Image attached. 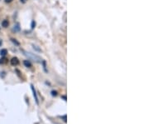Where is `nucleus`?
<instances>
[{
	"label": "nucleus",
	"mask_w": 149,
	"mask_h": 124,
	"mask_svg": "<svg viewBox=\"0 0 149 124\" xmlns=\"http://www.w3.org/2000/svg\"><path fill=\"white\" fill-rule=\"evenodd\" d=\"M2 25H3V27H7L8 26V21H7V20H3V23H2Z\"/></svg>",
	"instance_id": "obj_3"
},
{
	"label": "nucleus",
	"mask_w": 149,
	"mask_h": 124,
	"mask_svg": "<svg viewBox=\"0 0 149 124\" xmlns=\"http://www.w3.org/2000/svg\"><path fill=\"white\" fill-rule=\"evenodd\" d=\"M24 64L26 65L27 68H31V67H32V64H31V63H30L29 61H27V60L24 61Z\"/></svg>",
	"instance_id": "obj_4"
},
{
	"label": "nucleus",
	"mask_w": 149,
	"mask_h": 124,
	"mask_svg": "<svg viewBox=\"0 0 149 124\" xmlns=\"http://www.w3.org/2000/svg\"><path fill=\"white\" fill-rule=\"evenodd\" d=\"M0 54H1V55L4 56V55H6V54H7V50H6V49H3V50H1Z\"/></svg>",
	"instance_id": "obj_5"
},
{
	"label": "nucleus",
	"mask_w": 149,
	"mask_h": 124,
	"mask_svg": "<svg viewBox=\"0 0 149 124\" xmlns=\"http://www.w3.org/2000/svg\"><path fill=\"white\" fill-rule=\"evenodd\" d=\"M35 25H36V23H35V22L32 21V28H34V27H35Z\"/></svg>",
	"instance_id": "obj_6"
},
{
	"label": "nucleus",
	"mask_w": 149,
	"mask_h": 124,
	"mask_svg": "<svg viewBox=\"0 0 149 124\" xmlns=\"http://www.w3.org/2000/svg\"><path fill=\"white\" fill-rule=\"evenodd\" d=\"M31 87H32V92H33V96H34V97H35V100H36L37 103L38 104V97H37V92H36V90L34 89V87L32 86V85H31Z\"/></svg>",
	"instance_id": "obj_1"
},
{
	"label": "nucleus",
	"mask_w": 149,
	"mask_h": 124,
	"mask_svg": "<svg viewBox=\"0 0 149 124\" xmlns=\"http://www.w3.org/2000/svg\"><path fill=\"white\" fill-rule=\"evenodd\" d=\"M19 63V61H18V59L17 58H12V60H11V64L12 65H17Z\"/></svg>",
	"instance_id": "obj_2"
},
{
	"label": "nucleus",
	"mask_w": 149,
	"mask_h": 124,
	"mask_svg": "<svg viewBox=\"0 0 149 124\" xmlns=\"http://www.w3.org/2000/svg\"><path fill=\"white\" fill-rule=\"evenodd\" d=\"M64 21L66 22V13H65L64 14Z\"/></svg>",
	"instance_id": "obj_7"
}]
</instances>
